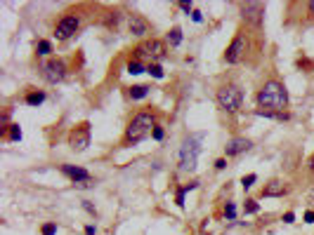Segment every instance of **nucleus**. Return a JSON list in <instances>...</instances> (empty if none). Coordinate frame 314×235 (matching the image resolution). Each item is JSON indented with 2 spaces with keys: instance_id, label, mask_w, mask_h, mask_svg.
I'll return each mask as SVG.
<instances>
[{
  "instance_id": "f257e3e1",
  "label": "nucleus",
  "mask_w": 314,
  "mask_h": 235,
  "mask_svg": "<svg viewBox=\"0 0 314 235\" xmlns=\"http://www.w3.org/2000/svg\"><path fill=\"white\" fill-rule=\"evenodd\" d=\"M258 106L269 111V113H284V108L288 106V92L284 87V82L267 80L258 92Z\"/></svg>"
},
{
  "instance_id": "f03ea898",
  "label": "nucleus",
  "mask_w": 314,
  "mask_h": 235,
  "mask_svg": "<svg viewBox=\"0 0 314 235\" xmlns=\"http://www.w3.org/2000/svg\"><path fill=\"white\" fill-rule=\"evenodd\" d=\"M156 127V116L149 111H139L133 116V120L128 122L123 134V146H135L139 141H144Z\"/></svg>"
},
{
  "instance_id": "7ed1b4c3",
  "label": "nucleus",
  "mask_w": 314,
  "mask_h": 235,
  "mask_svg": "<svg viewBox=\"0 0 314 235\" xmlns=\"http://www.w3.org/2000/svg\"><path fill=\"white\" fill-rule=\"evenodd\" d=\"M133 54H135V61H142V59H144V61H149V64H158L165 57V45L156 38H147L133 50Z\"/></svg>"
},
{
  "instance_id": "20e7f679",
  "label": "nucleus",
  "mask_w": 314,
  "mask_h": 235,
  "mask_svg": "<svg viewBox=\"0 0 314 235\" xmlns=\"http://www.w3.org/2000/svg\"><path fill=\"white\" fill-rule=\"evenodd\" d=\"M244 104V92L239 85H222L218 90V106L227 113H236Z\"/></svg>"
},
{
  "instance_id": "39448f33",
  "label": "nucleus",
  "mask_w": 314,
  "mask_h": 235,
  "mask_svg": "<svg viewBox=\"0 0 314 235\" xmlns=\"http://www.w3.org/2000/svg\"><path fill=\"white\" fill-rule=\"evenodd\" d=\"M199 153H201V137H189V139H184V141H182V148H179V167L184 172H191L196 167Z\"/></svg>"
},
{
  "instance_id": "423d86ee",
  "label": "nucleus",
  "mask_w": 314,
  "mask_h": 235,
  "mask_svg": "<svg viewBox=\"0 0 314 235\" xmlns=\"http://www.w3.org/2000/svg\"><path fill=\"white\" fill-rule=\"evenodd\" d=\"M248 50H250L248 33L246 31H239V33L234 36V40L229 42V47L224 50V61H227V64H239V61L248 54Z\"/></svg>"
},
{
  "instance_id": "0eeeda50",
  "label": "nucleus",
  "mask_w": 314,
  "mask_h": 235,
  "mask_svg": "<svg viewBox=\"0 0 314 235\" xmlns=\"http://www.w3.org/2000/svg\"><path fill=\"white\" fill-rule=\"evenodd\" d=\"M90 137H92V132H90V122H78L73 130L68 132V146H71V151L83 153V151L90 146Z\"/></svg>"
},
{
  "instance_id": "6e6552de",
  "label": "nucleus",
  "mask_w": 314,
  "mask_h": 235,
  "mask_svg": "<svg viewBox=\"0 0 314 235\" xmlns=\"http://www.w3.org/2000/svg\"><path fill=\"white\" fill-rule=\"evenodd\" d=\"M41 71H43V78L47 82H52V85H57V82H62L67 78V64L62 59H47L41 66Z\"/></svg>"
},
{
  "instance_id": "1a4fd4ad",
  "label": "nucleus",
  "mask_w": 314,
  "mask_h": 235,
  "mask_svg": "<svg viewBox=\"0 0 314 235\" xmlns=\"http://www.w3.org/2000/svg\"><path fill=\"white\" fill-rule=\"evenodd\" d=\"M78 28H81V17L67 14V17L59 19V24H57V28H55V36H57V40H68Z\"/></svg>"
},
{
  "instance_id": "9d476101",
  "label": "nucleus",
  "mask_w": 314,
  "mask_h": 235,
  "mask_svg": "<svg viewBox=\"0 0 314 235\" xmlns=\"http://www.w3.org/2000/svg\"><path fill=\"white\" fill-rule=\"evenodd\" d=\"M241 17H244L246 24L260 28L262 17H265V5H262V2H244V5H241Z\"/></svg>"
},
{
  "instance_id": "9b49d317",
  "label": "nucleus",
  "mask_w": 314,
  "mask_h": 235,
  "mask_svg": "<svg viewBox=\"0 0 314 235\" xmlns=\"http://www.w3.org/2000/svg\"><path fill=\"white\" fill-rule=\"evenodd\" d=\"M291 191V183L284 181V179H272V181L265 183L262 188V197H281Z\"/></svg>"
},
{
  "instance_id": "f8f14e48",
  "label": "nucleus",
  "mask_w": 314,
  "mask_h": 235,
  "mask_svg": "<svg viewBox=\"0 0 314 235\" xmlns=\"http://www.w3.org/2000/svg\"><path fill=\"white\" fill-rule=\"evenodd\" d=\"M128 28H130V33H133V36H137V38H144V36L149 33V21H147L142 14L133 12L130 17H128Z\"/></svg>"
},
{
  "instance_id": "ddd939ff",
  "label": "nucleus",
  "mask_w": 314,
  "mask_h": 235,
  "mask_svg": "<svg viewBox=\"0 0 314 235\" xmlns=\"http://www.w3.org/2000/svg\"><path fill=\"white\" fill-rule=\"evenodd\" d=\"M250 139H246V137H234V139H229L227 141V146H224V153H227V157H234V156H241L244 151H248L250 148Z\"/></svg>"
},
{
  "instance_id": "4468645a",
  "label": "nucleus",
  "mask_w": 314,
  "mask_h": 235,
  "mask_svg": "<svg viewBox=\"0 0 314 235\" xmlns=\"http://www.w3.org/2000/svg\"><path fill=\"white\" fill-rule=\"evenodd\" d=\"M62 174H67L73 183H83V181H92L90 172L83 170V167H76V165H62Z\"/></svg>"
},
{
  "instance_id": "2eb2a0df",
  "label": "nucleus",
  "mask_w": 314,
  "mask_h": 235,
  "mask_svg": "<svg viewBox=\"0 0 314 235\" xmlns=\"http://www.w3.org/2000/svg\"><path fill=\"white\" fill-rule=\"evenodd\" d=\"M2 139H5V141H19V139H22L19 125H7V127L2 130Z\"/></svg>"
},
{
  "instance_id": "dca6fc26",
  "label": "nucleus",
  "mask_w": 314,
  "mask_h": 235,
  "mask_svg": "<svg viewBox=\"0 0 314 235\" xmlns=\"http://www.w3.org/2000/svg\"><path fill=\"white\" fill-rule=\"evenodd\" d=\"M128 94H130V99H144V97L149 94V87H147V85H133V87L128 90Z\"/></svg>"
},
{
  "instance_id": "f3484780",
  "label": "nucleus",
  "mask_w": 314,
  "mask_h": 235,
  "mask_svg": "<svg viewBox=\"0 0 314 235\" xmlns=\"http://www.w3.org/2000/svg\"><path fill=\"white\" fill-rule=\"evenodd\" d=\"M45 101V92H28L26 94V104L28 106H41Z\"/></svg>"
},
{
  "instance_id": "a211bd4d",
  "label": "nucleus",
  "mask_w": 314,
  "mask_h": 235,
  "mask_svg": "<svg viewBox=\"0 0 314 235\" xmlns=\"http://www.w3.org/2000/svg\"><path fill=\"white\" fill-rule=\"evenodd\" d=\"M168 42L173 45V47H178L179 42H182V28H170V33H168Z\"/></svg>"
},
{
  "instance_id": "6ab92c4d",
  "label": "nucleus",
  "mask_w": 314,
  "mask_h": 235,
  "mask_svg": "<svg viewBox=\"0 0 314 235\" xmlns=\"http://www.w3.org/2000/svg\"><path fill=\"white\" fill-rule=\"evenodd\" d=\"M36 52L41 54V57H47V54L52 52V42H50V40H38V45H36Z\"/></svg>"
},
{
  "instance_id": "aec40b11",
  "label": "nucleus",
  "mask_w": 314,
  "mask_h": 235,
  "mask_svg": "<svg viewBox=\"0 0 314 235\" xmlns=\"http://www.w3.org/2000/svg\"><path fill=\"white\" fill-rule=\"evenodd\" d=\"M144 71H147V68L142 66V61H135V59L128 61V73H130V76H139V73H144Z\"/></svg>"
},
{
  "instance_id": "412c9836",
  "label": "nucleus",
  "mask_w": 314,
  "mask_h": 235,
  "mask_svg": "<svg viewBox=\"0 0 314 235\" xmlns=\"http://www.w3.org/2000/svg\"><path fill=\"white\" fill-rule=\"evenodd\" d=\"M147 73H149V76H154L156 80H161V78L165 76V73H163V68H161L158 64H149V68H147Z\"/></svg>"
},
{
  "instance_id": "4be33fe9",
  "label": "nucleus",
  "mask_w": 314,
  "mask_h": 235,
  "mask_svg": "<svg viewBox=\"0 0 314 235\" xmlns=\"http://www.w3.org/2000/svg\"><path fill=\"white\" fill-rule=\"evenodd\" d=\"M244 209H246V214H255L260 209V205L255 202V200H246V205H244Z\"/></svg>"
},
{
  "instance_id": "5701e85b",
  "label": "nucleus",
  "mask_w": 314,
  "mask_h": 235,
  "mask_svg": "<svg viewBox=\"0 0 314 235\" xmlns=\"http://www.w3.org/2000/svg\"><path fill=\"white\" fill-rule=\"evenodd\" d=\"M255 181H258V176H255V174H248V176H244V179H241V186L248 191V188H250Z\"/></svg>"
},
{
  "instance_id": "b1692460",
  "label": "nucleus",
  "mask_w": 314,
  "mask_h": 235,
  "mask_svg": "<svg viewBox=\"0 0 314 235\" xmlns=\"http://www.w3.org/2000/svg\"><path fill=\"white\" fill-rule=\"evenodd\" d=\"M224 216H227V219H234V216H236V207H234V202H227V205H224Z\"/></svg>"
},
{
  "instance_id": "393cba45",
  "label": "nucleus",
  "mask_w": 314,
  "mask_h": 235,
  "mask_svg": "<svg viewBox=\"0 0 314 235\" xmlns=\"http://www.w3.org/2000/svg\"><path fill=\"white\" fill-rule=\"evenodd\" d=\"M55 233H57L55 223H45V226H43V235H55Z\"/></svg>"
},
{
  "instance_id": "a878e982",
  "label": "nucleus",
  "mask_w": 314,
  "mask_h": 235,
  "mask_svg": "<svg viewBox=\"0 0 314 235\" xmlns=\"http://www.w3.org/2000/svg\"><path fill=\"white\" fill-rule=\"evenodd\" d=\"M151 137H154L156 141H161V139H163V127H161V125H156L154 132H151Z\"/></svg>"
},
{
  "instance_id": "bb28decb",
  "label": "nucleus",
  "mask_w": 314,
  "mask_h": 235,
  "mask_svg": "<svg viewBox=\"0 0 314 235\" xmlns=\"http://www.w3.org/2000/svg\"><path fill=\"white\" fill-rule=\"evenodd\" d=\"M187 193H189V191H187L184 186H182V188H179V191H178V205H179V207L184 205V196H187Z\"/></svg>"
},
{
  "instance_id": "cd10ccee",
  "label": "nucleus",
  "mask_w": 314,
  "mask_h": 235,
  "mask_svg": "<svg viewBox=\"0 0 314 235\" xmlns=\"http://www.w3.org/2000/svg\"><path fill=\"white\" fill-rule=\"evenodd\" d=\"M295 221V214H293V212H286V214H284V223H293Z\"/></svg>"
},
{
  "instance_id": "c85d7f7f",
  "label": "nucleus",
  "mask_w": 314,
  "mask_h": 235,
  "mask_svg": "<svg viewBox=\"0 0 314 235\" xmlns=\"http://www.w3.org/2000/svg\"><path fill=\"white\" fill-rule=\"evenodd\" d=\"M83 207L88 209L90 214H95V207H92V202H90V200H83Z\"/></svg>"
},
{
  "instance_id": "c756f323",
  "label": "nucleus",
  "mask_w": 314,
  "mask_h": 235,
  "mask_svg": "<svg viewBox=\"0 0 314 235\" xmlns=\"http://www.w3.org/2000/svg\"><path fill=\"white\" fill-rule=\"evenodd\" d=\"M179 7H182V12H191V2H179Z\"/></svg>"
},
{
  "instance_id": "7c9ffc66",
  "label": "nucleus",
  "mask_w": 314,
  "mask_h": 235,
  "mask_svg": "<svg viewBox=\"0 0 314 235\" xmlns=\"http://www.w3.org/2000/svg\"><path fill=\"white\" fill-rule=\"evenodd\" d=\"M191 19L199 24V21H203V17H201V12H191Z\"/></svg>"
},
{
  "instance_id": "2f4dec72",
  "label": "nucleus",
  "mask_w": 314,
  "mask_h": 235,
  "mask_svg": "<svg viewBox=\"0 0 314 235\" xmlns=\"http://www.w3.org/2000/svg\"><path fill=\"white\" fill-rule=\"evenodd\" d=\"M215 167H218V170H224V167H227V160H222V157H220L218 162H215Z\"/></svg>"
},
{
  "instance_id": "473e14b6",
  "label": "nucleus",
  "mask_w": 314,
  "mask_h": 235,
  "mask_svg": "<svg viewBox=\"0 0 314 235\" xmlns=\"http://www.w3.org/2000/svg\"><path fill=\"white\" fill-rule=\"evenodd\" d=\"M305 221H307V223H314V212H307V214H305Z\"/></svg>"
},
{
  "instance_id": "72a5a7b5",
  "label": "nucleus",
  "mask_w": 314,
  "mask_h": 235,
  "mask_svg": "<svg viewBox=\"0 0 314 235\" xmlns=\"http://www.w3.org/2000/svg\"><path fill=\"white\" fill-rule=\"evenodd\" d=\"M97 231H95V226H88V228H85V235H95Z\"/></svg>"
},
{
  "instance_id": "f704fd0d",
  "label": "nucleus",
  "mask_w": 314,
  "mask_h": 235,
  "mask_svg": "<svg viewBox=\"0 0 314 235\" xmlns=\"http://www.w3.org/2000/svg\"><path fill=\"white\" fill-rule=\"evenodd\" d=\"M307 202H310V205H312V207H314V188H312V191H310V196H307Z\"/></svg>"
},
{
  "instance_id": "c9c22d12",
  "label": "nucleus",
  "mask_w": 314,
  "mask_h": 235,
  "mask_svg": "<svg viewBox=\"0 0 314 235\" xmlns=\"http://www.w3.org/2000/svg\"><path fill=\"white\" fill-rule=\"evenodd\" d=\"M307 10H310V14L314 17V0H310V2H307Z\"/></svg>"
},
{
  "instance_id": "e433bc0d",
  "label": "nucleus",
  "mask_w": 314,
  "mask_h": 235,
  "mask_svg": "<svg viewBox=\"0 0 314 235\" xmlns=\"http://www.w3.org/2000/svg\"><path fill=\"white\" fill-rule=\"evenodd\" d=\"M310 170H312V172H314V156H312V157H310Z\"/></svg>"
}]
</instances>
